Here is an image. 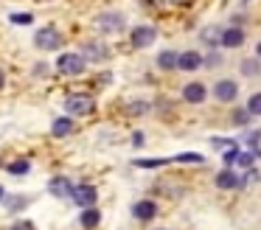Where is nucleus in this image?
Here are the masks:
<instances>
[{
	"instance_id": "ddd939ff",
	"label": "nucleus",
	"mask_w": 261,
	"mask_h": 230,
	"mask_svg": "<svg viewBox=\"0 0 261 230\" xmlns=\"http://www.w3.org/2000/svg\"><path fill=\"white\" fill-rule=\"evenodd\" d=\"M177 67H180V70H197V67H202V54H199V50L177 54Z\"/></svg>"
},
{
	"instance_id": "20e7f679",
	"label": "nucleus",
	"mask_w": 261,
	"mask_h": 230,
	"mask_svg": "<svg viewBox=\"0 0 261 230\" xmlns=\"http://www.w3.org/2000/svg\"><path fill=\"white\" fill-rule=\"evenodd\" d=\"M124 25H126V20H124L121 11H104V14L96 17V28L104 34H118Z\"/></svg>"
},
{
	"instance_id": "423d86ee",
	"label": "nucleus",
	"mask_w": 261,
	"mask_h": 230,
	"mask_svg": "<svg viewBox=\"0 0 261 230\" xmlns=\"http://www.w3.org/2000/svg\"><path fill=\"white\" fill-rule=\"evenodd\" d=\"M239 95V84L233 82V79H222V82L214 84V98L222 101V104H230V101H236Z\"/></svg>"
},
{
	"instance_id": "393cba45",
	"label": "nucleus",
	"mask_w": 261,
	"mask_h": 230,
	"mask_svg": "<svg viewBox=\"0 0 261 230\" xmlns=\"http://www.w3.org/2000/svg\"><path fill=\"white\" fill-rule=\"evenodd\" d=\"M9 20H12L14 25H31V22H34V17H31V14H12Z\"/></svg>"
},
{
	"instance_id": "0eeeda50",
	"label": "nucleus",
	"mask_w": 261,
	"mask_h": 230,
	"mask_svg": "<svg viewBox=\"0 0 261 230\" xmlns=\"http://www.w3.org/2000/svg\"><path fill=\"white\" fill-rule=\"evenodd\" d=\"M70 199H73L76 205H82V208H93V202L98 199V194H96V188H93V185H73Z\"/></svg>"
},
{
	"instance_id": "c85d7f7f",
	"label": "nucleus",
	"mask_w": 261,
	"mask_h": 230,
	"mask_svg": "<svg viewBox=\"0 0 261 230\" xmlns=\"http://www.w3.org/2000/svg\"><path fill=\"white\" fill-rule=\"evenodd\" d=\"M29 205V199H25V196H12V202H9V208H12V211H20V208H25Z\"/></svg>"
},
{
	"instance_id": "f3484780",
	"label": "nucleus",
	"mask_w": 261,
	"mask_h": 230,
	"mask_svg": "<svg viewBox=\"0 0 261 230\" xmlns=\"http://www.w3.org/2000/svg\"><path fill=\"white\" fill-rule=\"evenodd\" d=\"M158 67L160 70H174L177 67V50H160L158 54Z\"/></svg>"
},
{
	"instance_id": "39448f33",
	"label": "nucleus",
	"mask_w": 261,
	"mask_h": 230,
	"mask_svg": "<svg viewBox=\"0 0 261 230\" xmlns=\"http://www.w3.org/2000/svg\"><path fill=\"white\" fill-rule=\"evenodd\" d=\"M158 39V28L154 25H135L129 34V42L132 48H149V45Z\"/></svg>"
},
{
	"instance_id": "2f4dec72",
	"label": "nucleus",
	"mask_w": 261,
	"mask_h": 230,
	"mask_svg": "<svg viewBox=\"0 0 261 230\" xmlns=\"http://www.w3.org/2000/svg\"><path fill=\"white\" fill-rule=\"evenodd\" d=\"M166 0H143V6H154V9H158V6H163Z\"/></svg>"
},
{
	"instance_id": "4c0bfd02",
	"label": "nucleus",
	"mask_w": 261,
	"mask_h": 230,
	"mask_svg": "<svg viewBox=\"0 0 261 230\" xmlns=\"http://www.w3.org/2000/svg\"><path fill=\"white\" fill-rule=\"evenodd\" d=\"M3 196H6V191H3V185H0V199H3Z\"/></svg>"
},
{
	"instance_id": "473e14b6",
	"label": "nucleus",
	"mask_w": 261,
	"mask_h": 230,
	"mask_svg": "<svg viewBox=\"0 0 261 230\" xmlns=\"http://www.w3.org/2000/svg\"><path fill=\"white\" fill-rule=\"evenodd\" d=\"M132 143L141 146V143H143V135H141V132H135V135H132Z\"/></svg>"
},
{
	"instance_id": "f704fd0d",
	"label": "nucleus",
	"mask_w": 261,
	"mask_h": 230,
	"mask_svg": "<svg viewBox=\"0 0 261 230\" xmlns=\"http://www.w3.org/2000/svg\"><path fill=\"white\" fill-rule=\"evenodd\" d=\"M169 3H174V6H191V0H169Z\"/></svg>"
},
{
	"instance_id": "c9c22d12",
	"label": "nucleus",
	"mask_w": 261,
	"mask_h": 230,
	"mask_svg": "<svg viewBox=\"0 0 261 230\" xmlns=\"http://www.w3.org/2000/svg\"><path fill=\"white\" fill-rule=\"evenodd\" d=\"M3 84H6V76H3V70H0V90H3Z\"/></svg>"
},
{
	"instance_id": "2eb2a0df",
	"label": "nucleus",
	"mask_w": 261,
	"mask_h": 230,
	"mask_svg": "<svg viewBox=\"0 0 261 230\" xmlns=\"http://www.w3.org/2000/svg\"><path fill=\"white\" fill-rule=\"evenodd\" d=\"M219 37H222V28L219 25H208V28L199 31V39H202L208 48H216V45H219Z\"/></svg>"
},
{
	"instance_id": "6ab92c4d",
	"label": "nucleus",
	"mask_w": 261,
	"mask_h": 230,
	"mask_svg": "<svg viewBox=\"0 0 261 230\" xmlns=\"http://www.w3.org/2000/svg\"><path fill=\"white\" fill-rule=\"evenodd\" d=\"M171 160H174V163H205V157L197 155V151H182V155L171 157Z\"/></svg>"
},
{
	"instance_id": "f8f14e48",
	"label": "nucleus",
	"mask_w": 261,
	"mask_h": 230,
	"mask_svg": "<svg viewBox=\"0 0 261 230\" xmlns=\"http://www.w3.org/2000/svg\"><path fill=\"white\" fill-rule=\"evenodd\" d=\"M242 42H244V31H242L239 25L225 28V31H222V37H219V45H222V48H239Z\"/></svg>"
},
{
	"instance_id": "7c9ffc66",
	"label": "nucleus",
	"mask_w": 261,
	"mask_h": 230,
	"mask_svg": "<svg viewBox=\"0 0 261 230\" xmlns=\"http://www.w3.org/2000/svg\"><path fill=\"white\" fill-rule=\"evenodd\" d=\"M211 143H214V146H236V143H233L230 138H214V140H211Z\"/></svg>"
},
{
	"instance_id": "e433bc0d",
	"label": "nucleus",
	"mask_w": 261,
	"mask_h": 230,
	"mask_svg": "<svg viewBox=\"0 0 261 230\" xmlns=\"http://www.w3.org/2000/svg\"><path fill=\"white\" fill-rule=\"evenodd\" d=\"M255 54H258V56H261V42H258V45H255Z\"/></svg>"
},
{
	"instance_id": "dca6fc26",
	"label": "nucleus",
	"mask_w": 261,
	"mask_h": 230,
	"mask_svg": "<svg viewBox=\"0 0 261 230\" xmlns=\"http://www.w3.org/2000/svg\"><path fill=\"white\" fill-rule=\"evenodd\" d=\"M51 132L57 135V138H68V135L73 132V121H70L68 115H65V118H57V121L51 123Z\"/></svg>"
},
{
	"instance_id": "f03ea898",
	"label": "nucleus",
	"mask_w": 261,
	"mask_h": 230,
	"mask_svg": "<svg viewBox=\"0 0 261 230\" xmlns=\"http://www.w3.org/2000/svg\"><path fill=\"white\" fill-rule=\"evenodd\" d=\"M85 67H87V62L82 54H62L57 59V70L62 73V76H82Z\"/></svg>"
},
{
	"instance_id": "a878e982",
	"label": "nucleus",
	"mask_w": 261,
	"mask_h": 230,
	"mask_svg": "<svg viewBox=\"0 0 261 230\" xmlns=\"http://www.w3.org/2000/svg\"><path fill=\"white\" fill-rule=\"evenodd\" d=\"M169 160H135L138 168H158V166H166Z\"/></svg>"
},
{
	"instance_id": "1a4fd4ad",
	"label": "nucleus",
	"mask_w": 261,
	"mask_h": 230,
	"mask_svg": "<svg viewBox=\"0 0 261 230\" xmlns=\"http://www.w3.org/2000/svg\"><path fill=\"white\" fill-rule=\"evenodd\" d=\"M48 191H51L57 199H70V191H73V183L68 177H51L48 183Z\"/></svg>"
},
{
	"instance_id": "5701e85b",
	"label": "nucleus",
	"mask_w": 261,
	"mask_h": 230,
	"mask_svg": "<svg viewBox=\"0 0 261 230\" xmlns=\"http://www.w3.org/2000/svg\"><path fill=\"white\" fill-rule=\"evenodd\" d=\"M29 160H14V163H9V174H25L29 171Z\"/></svg>"
},
{
	"instance_id": "9b49d317",
	"label": "nucleus",
	"mask_w": 261,
	"mask_h": 230,
	"mask_svg": "<svg viewBox=\"0 0 261 230\" xmlns=\"http://www.w3.org/2000/svg\"><path fill=\"white\" fill-rule=\"evenodd\" d=\"M154 213H158V205H154L152 199H141L132 205V216L138 219V222H149V219H154Z\"/></svg>"
},
{
	"instance_id": "4468645a",
	"label": "nucleus",
	"mask_w": 261,
	"mask_h": 230,
	"mask_svg": "<svg viewBox=\"0 0 261 230\" xmlns=\"http://www.w3.org/2000/svg\"><path fill=\"white\" fill-rule=\"evenodd\" d=\"M79 222H82L85 230H93V227H98V222H101V213H98L96 208H85L82 216H79Z\"/></svg>"
},
{
	"instance_id": "6e6552de",
	"label": "nucleus",
	"mask_w": 261,
	"mask_h": 230,
	"mask_svg": "<svg viewBox=\"0 0 261 230\" xmlns=\"http://www.w3.org/2000/svg\"><path fill=\"white\" fill-rule=\"evenodd\" d=\"M82 56H85V62H104L110 56V50L104 42H85L82 45Z\"/></svg>"
},
{
	"instance_id": "c756f323",
	"label": "nucleus",
	"mask_w": 261,
	"mask_h": 230,
	"mask_svg": "<svg viewBox=\"0 0 261 230\" xmlns=\"http://www.w3.org/2000/svg\"><path fill=\"white\" fill-rule=\"evenodd\" d=\"M236 155H239L236 146H227V151H225V163H236Z\"/></svg>"
},
{
	"instance_id": "412c9836",
	"label": "nucleus",
	"mask_w": 261,
	"mask_h": 230,
	"mask_svg": "<svg viewBox=\"0 0 261 230\" xmlns=\"http://www.w3.org/2000/svg\"><path fill=\"white\" fill-rule=\"evenodd\" d=\"M242 73H244V76H258V73H261L258 62H255V59H244L242 62Z\"/></svg>"
},
{
	"instance_id": "a211bd4d",
	"label": "nucleus",
	"mask_w": 261,
	"mask_h": 230,
	"mask_svg": "<svg viewBox=\"0 0 261 230\" xmlns=\"http://www.w3.org/2000/svg\"><path fill=\"white\" fill-rule=\"evenodd\" d=\"M236 174L230 171V168H225V171H219L216 174V188H222V191H227V188H236Z\"/></svg>"
},
{
	"instance_id": "b1692460",
	"label": "nucleus",
	"mask_w": 261,
	"mask_h": 230,
	"mask_svg": "<svg viewBox=\"0 0 261 230\" xmlns=\"http://www.w3.org/2000/svg\"><path fill=\"white\" fill-rule=\"evenodd\" d=\"M129 112H132V115H143V112H149V101H132Z\"/></svg>"
},
{
	"instance_id": "4be33fe9",
	"label": "nucleus",
	"mask_w": 261,
	"mask_h": 230,
	"mask_svg": "<svg viewBox=\"0 0 261 230\" xmlns=\"http://www.w3.org/2000/svg\"><path fill=\"white\" fill-rule=\"evenodd\" d=\"M250 118H253V115H250L247 110H236V112H233V123H236V126H247Z\"/></svg>"
},
{
	"instance_id": "9d476101",
	"label": "nucleus",
	"mask_w": 261,
	"mask_h": 230,
	"mask_svg": "<svg viewBox=\"0 0 261 230\" xmlns=\"http://www.w3.org/2000/svg\"><path fill=\"white\" fill-rule=\"evenodd\" d=\"M205 95H208V90H205L202 82H191V84H186V87H182V98H186L188 104H202Z\"/></svg>"
},
{
	"instance_id": "cd10ccee",
	"label": "nucleus",
	"mask_w": 261,
	"mask_h": 230,
	"mask_svg": "<svg viewBox=\"0 0 261 230\" xmlns=\"http://www.w3.org/2000/svg\"><path fill=\"white\" fill-rule=\"evenodd\" d=\"M12 230H37L34 222H29V219H17V222L12 224Z\"/></svg>"
},
{
	"instance_id": "f257e3e1",
	"label": "nucleus",
	"mask_w": 261,
	"mask_h": 230,
	"mask_svg": "<svg viewBox=\"0 0 261 230\" xmlns=\"http://www.w3.org/2000/svg\"><path fill=\"white\" fill-rule=\"evenodd\" d=\"M65 110H68V115H90L96 110V98L87 93H73L65 98Z\"/></svg>"
},
{
	"instance_id": "aec40b11",
	"label": "nucleus",
	"mask_w": 261,
	"mask_h": 230,
	"mask_svg": "<svg viewBox=\"0 0 261 230\" xmlns=\"http://www.w3.org/2000/svg\"><path fill=\"white\" fill-rule=\"evenodd\" d=\"M247 112L250 115H261V93H253L247 98Z\"/></svg>"
},
{
	"instance_id": "bb28decb",
	"label": "nucleus",
	"mask_w": 261,
	"mask_h": 230,
	"mask_svg": "<svg viewBox=\"0 0 261 230\" xmlns=\"http://www.w3.org/2000/svg\"><path fill=\"white\" fill-rule=\"evenodd\" d=\"M202 65L205 67H216V65H222V56L219 54H208V56H202Z\"/></svg>"
},
{
	"instance_id": "72a5a7b5",
	"label": "nucleus",
	"mask_w": 261,
	"mask_h": 230,
	"mask_svg": "<svg viewBox=\"0 0 261 230\" xmlns=\"http://www.w3.org/2000/svg\"><path fill=\"white\" fill-rule=\"evenodd\" d=\"M258 140H261V135H258V132H253V135H250V146H255Z\"/></svg>"
},
{
	"instance_id": "7ed1b4c3",
	"label": "nucleus",
	"mask_w": 261,
	"mask_h": 230,
	"mask_svg": "<svg viewBox=\"0 0 261 230\" xmlns=\"http://www.w3.org/2000/svg\"><path fill=\"white\" fill-rule=\"evenodd\" d=\"M34 45L40 50H57V48H62V34L54 25H45L34 34Z\"/></svg>"
}]
</instances>
